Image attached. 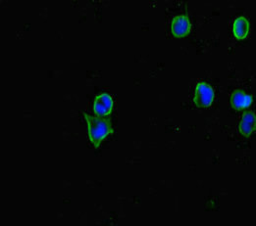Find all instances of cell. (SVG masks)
<instances>
[{
	"instance_id": "obj_1",
	"label": "cell",
	"mask_w": 256,
	"mask_h": 226,
	"mask_svg": "<svg viewBox=\"0 0 256 226\" xmlns=\"http://www.w3.org/2000/svg\"><path fill=\"white\" fill-rule=\"evenodd\" d=\"M88 124V137L94 147H100L103 140L113 133V127L109 119L100 116H90L84 113Z\"/></svg>"
},
{
	"instance_id": "obj_2",
	"label": "cell",
	"mask_w": 256,
	"mask_h": 226,
	"mask_svg": "<svg viewBox=\"0 0 256 226\" xmlns=\"http://www.w3.org/2000/svg\"><path fill=\"white\" fill-rule=\"evenodd\" d=\"M214 99V91L212 87L204 82L198 83L194 92V104L198 108L209 107Z\"/></svg>"
},
{
	"instance_id": "obj_3",
	"label": "cell",
	"mask_w": 256,
	"mask_h": 226,
	"mask_svg": "<svg viewBox=\"0 0 256 226\" xmlns=\"http://www.w3.org/2000/svg\"><path fill=\"white\" fill-rule=\"evenodd\" d=\"M114 107V102L112 97L108 93H102L96 97L94 103V112L100 117L109 116Z\"/></svg>"
},
{
	"instance_id": "obj_4",
	"label": "cell",
	"mask_w": 256,
	"mask_h": 226,
	"mask_svg": "<svg viewBox=\"0 0 256 226\" xmlns=\"http://www.w3.org/2000/svg\"><path fill=\"white\" fill-rule=\"evenodd\" d=\"M171 31L177 37L186 36L190 31V19L186 16H177L171 24Z\"/></svg>"
},
{
	"instance_id": "obj_5",
	"label": "cell",
	"mask_w": 256,
	"mask_h": 226,
	"mask_svg": "<svg viewBox=\"0 0 256 226\" xmlns=\"http://www.w3.org/2000/svg\"><path fill=\"white\" fill-rule=\"evenodd\" d=\"M230 103L234 109L240 111L248 108L252 103V97L244 93L242 90H234L230 97Z\"/></svg>"
},
{
	"instance_id": "obj_6",
	"label": "cell",
	"mask_w": 256,
	"mask_h": 226,
	"mask_svg": "<svg viewBox=\"0 0 256 226\" xmlns=\"http://www.w3.org/2000/svg\"><path fill=\"white\" fill-rule=\"evenodd\" d=\"M256 115L252 112L246 113L242 116V122L240 124V131L244 136L248 137L252 135L256 129Z\"/></svg>"
},
{
	"instance_id": "obj_7",
	"label": "cell",
	"mask_w": 256,
	"mask_h": 226,
	"mask_svg": "<svg viewBox=\"0 0 256 226\" xmlns=\"http://www.w3.org/2000/svg\"><path fill=\"white\" fill-rule=\"evenodd\" d=\"M250 30V23L244 17L238 18L234 25H232V32L234 36L238 39H244L248 36Z\"/></svg>"
}]
</instances>
